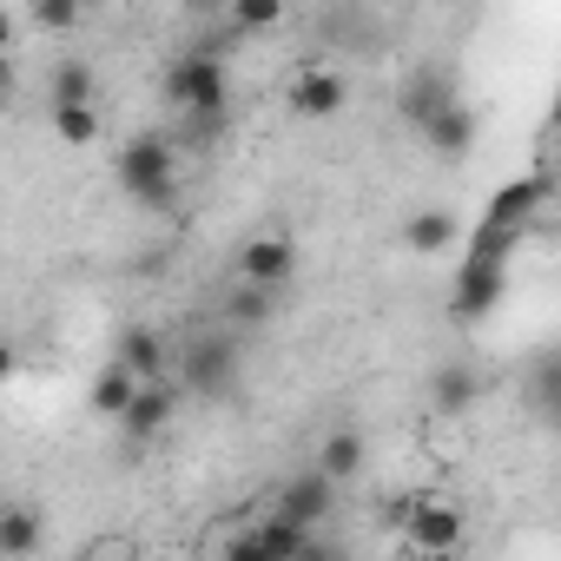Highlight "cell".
Instances as JSON below:
<instances>
[{
	"mask_svg": "<svg viewBox=\"0 0 561 561\" xmlns=\"http://www.w3.org/2000/svg\"><path fill=\"white\" fill-rule=\"evenodd\" d=\"M548 198H554L548 165H541V172H522V179H508V185H495V198H489V211L476 218V231H462V251L515 264V251H522V238L541 225Z\"/></svg>",
	"mask_w": 561,
	"mask_h": 561,
	"instance_id": "obj_1",
	"label": "cell"
},
{
	"mask_svg": "<svg viewBox=\"0 0 561 561\" xmlns=\"http://www.w3.org/2000/svg\"><path fill=\"white\" fill-rule=\"evenodd\" d=\"M179 146L172 133H133L119 146V192L146 211H172L179 205Z\"/></svg>",
	"mask_w": 561,
	"mask_h": 561,
	"instance_id": "obj_2",
	"label": "cell"
},
{
	"mask_svg": "<svg viewBox=\"0 0 561 561\" xmlns=\"http://www.w3.org/2000/svg\"><path fill=\"white\" fill-rule=\"evenodd\" d=\"M508 291H515V271H508L502 257L462 251V257H456V285H449V318H456V324H482V318H495V311L508 305Z\"/></svg>",
	"mask_w": 561,
	"mask_h": 561,
	"instance_id": "obj_3",
	"label": "cell"
},
{
	"mask_svg": "<svg viewBox=\"0 0 561 561\" xmlns=\"http://www.w3.org/2000/svg\"><path fill=\"white\" fill-rule=\"evenodd\" d=\"M159 93H165L172 113H185V106H225V100H231V67H225V54H211V47H185V54L165 67Z\"/></svg>",
	"mask_w": 561,
	"mask_h": 561,
	"instance_id": "obj_4",
	"label": "cell"
},
{
	"mask_svg": "<svg viewBox=\"0 0 561 561\" xmlns=\"http://www.w3.org/2000/svg\"><path fill=\"white\" fill-rule=\"evenodd\" d=\"M238 364H244L238 331H205L179 351V383H185V397H225L238 383Z\"/></svg>",
	"mask_w": 561,
	"mask_h": 561,
	"instance_id": "obj_5",
	"label": "cell"
},
{
	"mask_svg": "<svg viewBox=\"0 0 561 561\" xmlns=\"http://www.w3.org/2000/svg\"><path fill=\"white\" fill-rule=\"evenodd\" d=\"M397 535H403L410 554H456V548L469 541V508H456V502H443V495H410Z\"/></svg>",
	"mask_w": 561,
	"mask_h": 561,
	"instance_id": "obj_6",
	"label": "cell"
},
{
	"mask_svg": "<svg viewBox=\"0 0 561 561\" xmlns=\"http://www.w3.org/2000/svg\"><path fill=\"white\" fill-rule=\"evenodd\" d=\"M238 561H291V554H318L324 541H318V528H305V522H291V515H264V522H251V528H238L231 541H225Z\"/></svg>",
	"mask_w": 561,
	"mask_h": 561,
	"instance_id": "obj_7",
	"label": "cell"
},
{
	"mask_svg": "<svg viewBox=\"0 0 561 561\" xmlns=\"http://www.w3.org/2000/svg\"><path fill=\"white\" fill-rule=\"evenodd\" d=\"M179 416V390L165 383V377H139V390L126 397V410L113 416L119 430H126V443L139 449V443H152V436H165V423Z\"/></svg>",
	"mask_w": 561,
	"mask_h": 561,
	"instance_id": "obj_8",
	"label": "cell"
},
{
	"mask_svg": "<svg viewBox=\"0 0 561 561\" xmlns=\"http://www.w3.org/2000/svg\"><path fill=\"white\" fill-rule=\"evenodd\" d=\"M238 277L244 285H264V291H285L298 277V244L285 231H264V238H244L238 244Z\"/></svg>",
	"mask_w": 561,
	"mask_h": 561,
	"instance_id": "obj_9",
	"label": "cell"
},
{
	"mask_svg": "<svg viewBox=\"0 0 561 561\" xmlns=\"http://www.w3.org/2000/svg\"><path fill=\"white\" fill-rule=\"evenodd\" d=\"M337 489H344V482H331V476L311 462V469H298L285 489H277V502H271V508H277V515H291V522H305V528H318V522H331Z\"/></svg>",
	"mask_w": 561,
	"mask_h": 561,
	"instance_id": "obj_10",
	"label": "cell"
},
{
	"mask_svg": "<svg viewBox=\"0 0 561 561\" xmlns=\"http://www.w3.org/2000/svg\"><path fill=\"white\" fill-rule=\"evenodd\" d=\"M416 139H423L436 159H469V152H476V139H482V119H476V106L456 93L436 119H423V126H416Z\"/></svg>",
	"mask_w": 561,
	"mask_h": 561,
	"instance_id": "obj_11",
	"label": "cell"
},
{
	"mask_svg": "<svg viewBox=\"0 0 561 561\" xmlns=\"http://www.w3.org/2000/svg\"><path fill=\"white\" fill-rule=\"evenodd\" d=\"M351 106V73H337V67H305L298 80H291V113L298 119H337Z\"/></svg>",
	"mask_w": 561,
	"mask_h": 561,
	"instance_id": "obj_12",
	"label": "cell"
},
{
	"mask_svg": "<svg viewBox=\"0 0 561 561\" xmlns=\"http://www.w3.org/2000/svg\"><path fill=\"white\" fill-rule=\"evenodd\" d=\"M449 100H456V73H449V67H416V73L397 87V119L416 133V126H423V119H436Z\"/></svg>",
	"mask_w": 561,
	"mask_h": 561,
	"instance_id": "obj_13",
	"label": "cell"
},
{
	"mask_svg": "<svg viewBox=\"0 0 561 561\" xmlns=\"http://www.w3.org/2000/svg\"><path fill=\"white\" fill-rule=\"evenodd\" d=\"M456 244H462V218H456V211L430 205V211L403 218V251H416V257H443V251H456Z\"/></svg>",
	"mask_w": 561,
	"mask_h": 561,
	"instance_id": "obj_14",
	"label": "cell"
},
{
	"mask_svg": "<svg viewBox=\"0 0 561 561\" xmlns=\"http://www.w3.org/2000/svg\"><path fill=\"white\" fill-rule=\"evenodd\" d=\"M430 403L443 410V416H469L476 403H482V377H476V364H436L430 370Z\"/></svg>",
	"mask_w": 561,
	"mask_h": 561,
	"instance_id": "obj_15",
	"label": "cell"
},
{
	"mask_svg": "<svg viewBox=\"0 0 561 561\" xmlns=\"http://www.w3.org/2000/svg\"><path fill=\"white\" fill-rule=\"evenodd\" d=\"M225 133H231V100L225 106H185L179 126H172V146L179 152H218Z\"/></svg>",
	"mask_w": 561,
	"mask_h": 561,
	"instance_id": "obj_16",
	"label": "cell"
},
{
	"mask_svg": "<svg viewBox=\"0 0 561 561\" xmlns=\"http://www.w3.org/2000/svg\"><path fill=\"white\" fill-rule=\"evenodd\" d=\"M364 462H370V443H364V430H331V436L318 443V469H324L331 482H351V476H364Z\"/></svg>",
	"mask_w": 561,
	"mask_h": 561,
	"instance_id": "obj_17",
	"label": "cell"
},
{
	"mask_svg": "<svg viewBox=\"0 0 561 561\" xmlns=\"http://www.w3.org/2000/svg\"><path fill=\"white\" fill-rule=\"evenodd\" d=\"M47 541V522H41V508H27V502H0V554H34Z\"/></svg>",
	"mask_w": 561,
	"mask_h": 561,
	"instance_id": "obj_18",
	"label": "cell"
},
{
	"mask_svg": "<svg viewBox=\"0 0 561 561\" xmlns=\"http://www.w3.org/2000/svg\"><path fill=\"white\" fill-rule=\"evenodd\" d=\"M113 357H119V364H126L133 377H165V364H172V351H165V337H159V331H146V324H139V331H126Z\"/></svg>",
	"mask_w": 561,
	"mask_h": 561,
	"instance_id": "obj_19",
	"label": "cell"
},
{
	"mask_svg": "<svg viewBox=\"0 0 561 561\" xmlns=\"http://www.w3.org/2000/svg\"><path fill=\"white\" fill-rule=\"evenodd\" d=\"M133 390H139V377H133V370H126V364H119V357H113V364H106V370H100V377H93V390H87V410H93V416H106V423H113V416H119V410H126V397H133Z\"/></svg>",
	"mask_w": 561,
	"mask_h": 561,
	"instance_id": "obj_20",
	"label": "cell"
},
{
	"mask_svg": "<svg viewBox=\"0 0 561 561\" xmlns=\"http://www.w3.org/2000/svg\"><path fill=\"white\" fill-rule=\"evenodd\" d=\"M271 311H277V291H264V285H244V277H238V291L225 298V331H257Z\"/></svg>",
	"mask_w": 561,
	"mask_h": 561,
	"instance_id": "obj_21",
	"label": "cell"
},
{
	"mask_svg": "<svg viewBox=\"0 0 561 561\" xmlns=\"http://www.w3.org/2000/svg\"><path fill=\"white\" fill-rule=\"evenodd\" d=\"M225 14H231L238 34H277L291 14V0H225Z\"/></svg>",
	"mask_w": 561,
	"mask_h": 561,
	"instance_id": "obj_22",
	"label": "cell"
},
{
	"mask_svg": "<svg viewBox=\"0 0 561 561\" xmlns=\"http://www.w3.org/2000/svg\"><path fill=\"white\" fill-rule=\"evenodd\" d=\"M54 133H60L67 146H93V139H100V113H93V100H60V106H54Z\"/></svg>",
	"mask_w": 561,
	"mask_h": 561,
	"instance_id": "obj_23",
	"label": "cell"
},
{
	"mask_svg": "<svg viewBox=\"0 0 561 561\" xmlns=\"http://www.w3.org/2000/svg\"><path fill=\"white\" fill-rule=\"evenodd\" d=\"M47 87H54V106H60V100H93V93H100V73H93L87 60H60Z\"/></svg>",
	"mask_w": 561,
	"mask_h": 561,
	"instance_id": "obj_24",
	"label": "cell"
},
{
	"mask_svg": "<svg viewBox=\"0 0 561 561\" xmlns=\"http://www.w3.org/2000/svg\"><path fill=\"white\" fill-rule=\"evenodd\" d=\"M27 14H34V27H41V34H73V27L87 21L80 0H34Z\"/></svg>",
	"mask_w": 561,
	"mask_h": 561,
	"instance_id": "obj_25",
	"label": "cell"
},
{
	"mask_svg": "<svg viewBox=\"0 0 561 561\" xmlns=\"http://www.w3.org/2000/svg\"><path fill=\"white\" fill-rule=\"evenodd\" d=\"M14 364H21V351H14V337H8V331H0V383L14 377Z\"/></svg>",
	"mask_w": 561,
	"mask_h": 561,
	"instance_id": "obj_26",
	"label": "cell"
},
{
	"mask_svg": "<svg viewBox=\"0 0 561 561\" xmlns=\"http://www.w3.org/2000/svg\"><path fill=\"white\" fill-rule=\"evenodd\" d=\"M185 14H198V21H211V14H225V0H179Z\"/></svg>",
	"mask_w": 561,
	"mask_h": 561,
	"instance_id": "obj_27",
	"label": "cell"
},
{
	"mask_svg": "<svg viewBox=\"0 0 561 561\" xmlns=\"http://www.w3.org/2000/svg\"><path fill=\"white\" fill-rule=\"evenodd\" d=\"M8 47H14V14H0V60H8Z\"/></svg>",
	"mask_w": 561,
	"mask_h": 561,
	"instance_id": "obj_28",
	"label": "cell"
},
{
	"mask_svg": "<svg viewBox=\"0 0 561 561\" xmlns=\"http://www.w3.org/2000/svg\"><path fill=\"white\" fill-rule=\"evenodd\" d=\"M80 8H106V0H80Z\"/></svg>",
	"mask_w": 561,
	"mask_h": 561,
	"instance_id": "obj_29",
	"label": "cell"
}]
</instances>
